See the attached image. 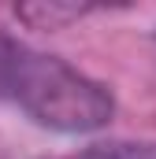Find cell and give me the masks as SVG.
Returning <instances> with one entry per match:
<instances>
[{"mask_svg": "<svg viewBox=\"0 0 156 159\" xmlns=\"http://www.w3.org/2000/svg\"><path fill=\"white\" fill-rule=\"evenodd\" d=\"M0 100L22 107L37 126L56 133H93L108 126L115 111V100L100 81L4 34H0Z\"/></svg>", "mask_w": 156, "mask_h": 159, "instance_id": "obj_1", "label": "cell"}, {"mask_svg": "<svg viewBox=\"0 0 156 159\" xmlns=\"http://www.w3.org/2000/svg\"><path fill=\"white\" fill-rule=\"evenodd\" d=\"M89 11V4H22L19 7V19L22 22H30L34 30H56V26H63V22H75Z\"/></svg>", "mask_w": 156, "mask_h": 159, "instance_id": "obj_2", "label": "cell"}, {"mask_svg": "<svg viewBox=\"0 0 156 159\" xmlns=\"http://www.w3.org/2000/svg\"><path fill=\"white\" fill-rule=\"evenodd\" d=\"M67 159H156V141H100Z\"/></svg>", "mask_w": 156, "mask_h": 159, "instance_id": "obj_3", "label": "cell"}]
</instances>
